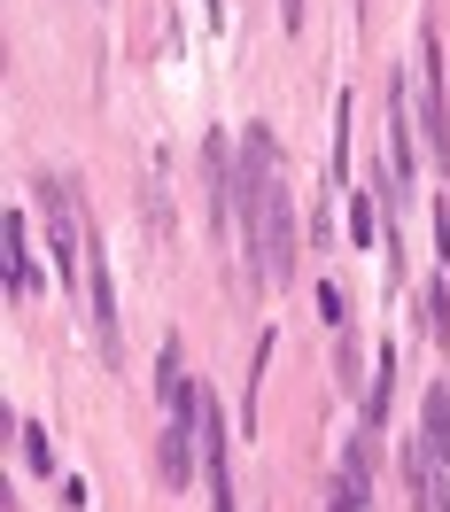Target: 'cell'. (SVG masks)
I'll list each match as a JSON object with an SVG mask.
<instances>
[{"instance_id": "6da1fadb", "label": "cell", "mask_w": 450, "mask_h": 512, "mask_svg": "<svg viewBox=\"0 0 450 512\" xmlns=\"http://www.w3.org/2000/svg\"><path fill=\"white\" fill-rule=\"evenodd\" d=\"M233 202H241V241L257 249V280H264V288H288V280H295V210H288L280 140H272L264 125L241 132V179H233Z\"/></svg>"}, {"instance_id": "7a4b0ae2", "label": "cell", "mask_w": 450, "mask_h": 512, "mask_svg": "<svg viewBox=\"0 0 450 512\" xmlns=\"http://www.w3.org/2000/svg\"><path fill=\"white\" fill-rule=\"evenodd\" d=\"M39 225H47V249H55V280H78L86 288V256H94V225H86V202H78V179L47 171L32 187Z\"/></svg>"}, {"instance_id": "3957f363", "label": "cell", "mask_w": 450, "mask_h": 512, "mask_svg": "<svg viewBox=\"0 0 450 512\" xmlns=\"http://www.w3.org/2000/svg\"><path fill=\"white\" fill-rule=\"evenodd\" d=\"M419 125H427V148H435V163H450V109H443V63H435V32L419 39Z\"/></svg>"}, {"instance_id": "277c9868", "label": "cell", "mask_w": 450, "mask_h": 512, "mask_svg": "<svg viewBox=\"0 0 450 512\" xmlns=\"http://www.w3.org/2000/svg\"><path fill=\"white\" fill-rule=\"evenodd\" d=\"M365 497H373V458H365V443H350L334 466V505L326 512H365Z\"/></svg>"}, {"instance_id": "5b68a950", "label": "cell", "mask_w": 450, "mask_h": 512, "mask_svg": "<svg viewBox=\"0 0 450 512\" xmlns=\"http://www.w3.org/2000/svg\"><path fill=\"white\" fill-rule=\"evenodd\" d=\"M8 288L24 295H47V280H39V256H32V233H24V218H8Z\"/></svg>"}, {"instance_id": "8992f818", "label": "cell", "mask_w": 450, "mask_h": 512, "mask_svg": "<svg viewBox=\"0 0 450 512\" xmlns=\"http://www.w3.org/2000/svg\"><path fill=\"white\" fill-rule=\"evenodd\" d=\"M419 435H427V450L450 466V388H443V381L427 388V419H419Z\"/></svg>"}, {"instance_id": "52a82bcc", "label": "cell", "mask_w": 450, "mask_h": 512, "mask_svg": "<svg viewBox=\"0 0 450 512\" xmlns=\"http://www.w3.org/2000/svg\"><path fill=\"white\" fill-rule=\"evenodd\" d=\"M16 443H24V458H32V474H55V443L39 435L32 419H16Z\"/></svg>"}, {"instance_id": "ba28073f", "label": "cell", "mask_w": 450, "mask_h": 512, "mask_svg": "<svg viewBox=\"0 0 450 512\" xmlns=\"http://www.w3.org/2000/svg\"><path fill=\"white\" fill-rule=\"evenodd\" d=\"M388 388H396V357H381V373H373V396H365V427H381V419H388Z\"/></svg>"}, {"instance_id": "9c48e42d", "label": "cell", "mask_w": 450, "mask_h": 512, "mask_svg": "<svg viewBox=\"0 0 450 512\" xmlns=\"http://www.w3.org/2000/svg\"><path fill=\"white\" fill-rule=\"evenodd\" d=\"M419 326H427L435 342L450 334V295H443V288H427V295H419Z\"/></svg>"}, {"instance_id": "30bf717a", "label": "cell", "mask_w": 450, "mask_h": 512, "mask_svg": "<svg viewBox=\"0 0 450 512\" xmlns=\"http://www.w3.org/2000/svg\"><path fill=\"white\" fill-rule=\"evenodd\" d=\"M350 225H357V241H365V249H373V233H381V210H373V202H365V194H357V202H350Z\"/></svg>"}]
</instances>
